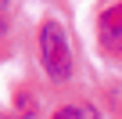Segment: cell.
<instances>
[{
  "instance_id": "obj_1",
  "label": "cell",
  "mask_w": 122,
  "mask_h": 119,
  "mask_svg": "<svg viewBox=\"0 0 122 119\" xmlns=\"http://www.w3.org/2000/svg\"><path fill=\"white\" fill-rule=\"evenodd\" d=\"M40 58H43V69H47L50 79L65 83L72 76V51H68V40H65L57 22H43V29H40Z\"/></svg>"
},
{
  "instance_id": "obj_2",
  "label": "cell",
  "mask_w": 122,
  "mask_h": 119,
  "mask_svg": "<svg viewBox=\"0 0 122 119\" xmlns=\"http://www.w3.org/2000/svg\"><path fill=\"white\" fill-rule=\"evenodd\" d=\"M101 40L108 51L122 54V4H115L101 15Z\"/></svg>"
},
{
  "instance_id": "obj_3",
  "label": "cell",
  "mask_w": 122,
  "mask_h": 119,
  "mask_svg": "<svg viewBox=\"0 0 122 119\" xmlns=\"http://www.w3.org/2000/svg\"><path fill=\"white\" fill-rule=\"evenodd\" d=\"M50 119H97V112L90 105H65V108H57Z\"/></svg>"
},
{
  "instance_id": "obj_4",
  "label": "cell",
  "mask_w": 122,
  "mask_h": 119,
  "mask_svg": "<svg viewBox=\"0 0 122 119\" xmlns=\"http://www.w3.org/2000/svg\"><path fill=\"white\" fill-rule=\"evenodd\" d=\"M4 22H7V0H0V33H4Z\"/></svg>"
},
{
  "instance_id": "obj_5",
  "label": "cell",
  "mask_w": 122,
  "mask_h": 119,
  "mask_svg": "<svg viewBox=\"0 0 122 119\" xmlns=\"http://www.w3.org/2000/svg\"><path fill=\"white\" fill-rule=\"evenodd\" d=\"M0 119H11V115H0Z\"/></svg>"
}]
</instances>
